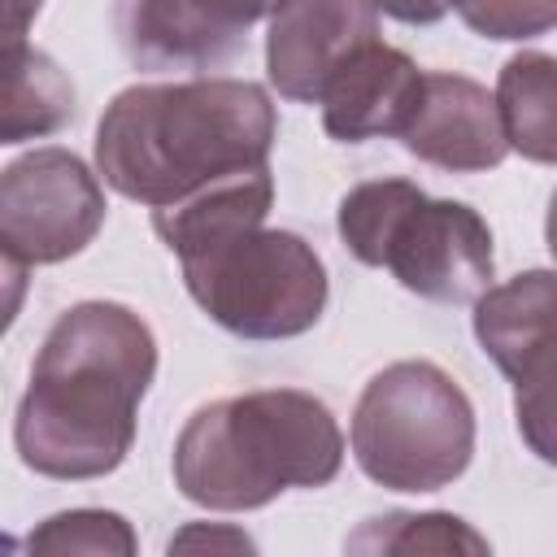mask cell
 <instances>
[{"label": "cell", "mask_w": 557, "mask_h": 557, "mask_svg": "<svg viewBox=\"0 0 557 557\" xmlns=\"http://www.w3.org/2000/svg\"><path fill=\"white\" fill-rule=\"evenodd\" d=\"M157 374L148 322L113 300L65 309L30 370L13 440L22 461L48 479H100L135 440V409Z\"/></svg>", "instance_id": "1"}, {"label": "cell", "mask_w": 557, "mask_h": 557, "mask_svg": "<svg viewBox=\"0 0 557 557\" xmlns=\"http://www.w3.org/2000/svg\"><path fill=\"white\" fill-rule=\"evenodd\" d=\"M274 104L248 78L139 83L113 96L96 131L104 183L139 205H174L270 161Z\"/></svg>", "instance_id": "2"}, {"label": "cell", "mask_w": 557, "mask_h": 557, "mask_svg": "<svg viewBox=\"0 0 557 557\" xmlns=\"http://www.w3.org/2000/svg\"><path fill=\"white\" fill-rule=\"evenodd\" d=\"M344 435L331 409L296 387L244 392L196 409L174 444V483L205 509H261L287 487L339 474Z\"/></svg>", "instance_id": "3"}, {"label": "cell", "mask_w": 557, "mask_h": 557, "mask_svg": "<svg viewBox=\"0 0 557 557\" xmlns=\"http://www.w3.org/2000/svg\"><path fill=\"white\" fill-rule=\"evenodd\" d=\"M339 239L361 265H387L400 287L470 305L492 283V231L461 200H431L409 178H370L339 200Z\"/></svg>", "instance_id": "4"}, {"label": "cell", "mask_w": 557, "mask_h": 557, "mask_svg": "<svg viewBox=\"0 0 557 557\" xmlns=\"http://www.w3.org/2000/svg\"><path fill=\"white\" fill-rule=\"evenodd\" d=\"M474 453V409L466 392L431 361L379 370L352 413V457L379 487H448Z\"/></svg>", "instance_id": "5"}, {"label": "cell", "mask_w": 557, "mask_h": 557, "mask_svg": "<svg viewBox=\"0 0 557 557\" xmlns=\"http://www.w3.org/2000/svg\"><path fill=\"white\" fill-rule=\"evenodd\" d=\"M183 283L218 326L244 339L300 335L326 309V270L292 231H235L183 257Z\"/></svg>", "instance_id": "6"}, {"label": "cell", "mask_w": 557, "mask_h": 557, "mask_svg": "<svg viewBox=\"0 0 557 557\" xmlns=\"http://www.w3.org/2000/svg\"><path fill=\"white\" fill-rule=\"evenodd\" d=\"M104 222L96 174L65 148H35L0 178V248L9 274L52 265L91 244Z\"/></svg>", "instance_id": "7"}, {"label": "cell", "mask_w": 557, "mask_h": 557, "mask_svg": "<svg viewBox=\"0 0 557 557\" xmlns=\"http://www.w3.org/2000/svg\"><path fill=\"white\" fill-rule=\"evenodd\" d=\"M379 39V9L370 0H283L270 13L265 70L278 96L318 104L335 70Z\"/></svg>", "instance_id": "8"}, {"label": "cell", "mask_w": 557, "mask_h": 557, "mask_svg": "<svg viewBox=\"0 0 557 557\" xmlns=\"http://www.w3.org/2000/svg\"><path fill=\"white\" fill-rule=\"evenodd\" d=\"M400 139L418 161L453 174L492 170L509 152L496 96L466 74H426L422 100Z\"/></svg>", "instance_id": "9"}, {"label": "cell", "mask_w": 557, "mask_h": 557, "mask_svg": "<svg viewBox=\"0 0 557 557\" xmlns=\"http://www.w3.org/2000/svg\"><path fill=\"white\" fill-rule=\"evenodd\" d=\"M422 70L392 44H361L322 91V126L339 144H361L374 135H405L418 100Z\"/></svg>", "instance_id": "10"}, {"label": "cell", "mask_w": 557, "mask_h": 557, "mask_svg": "<svg viewBox=\"0 0 557 557\" xmlns=\"http://www.w3.org/2000/svg\"><path fill=\"white\" fill-rule=\"evenodd\" d=\"M117 35L144 70H205L226 61L244 30L218 22L200 0H117Z\"/></svg>", "instance_id": "11"}, {"label": "cell", "mask_w": 557, "mask_h": 557, "mask_svg": "<svg viewBox=\"0 0 557 557\" xmlns=\"http://www.w3.org/2000/svg\"><path fill=\"white\" fill-rule=\"evenodd\" d=\"M474 335L500 374L518 379L557 344V270H527L474 300Z\"/></svg>", "instance_id": "12"}, {"label": "cell", "mask_w": 557, "mask_h": 557, "mask_svg": "<svg viewBox=\"0 0 557 557\" xmlns=\"http://www.w3.org/2000/svg\"><path fill=\"white\" fill-rule=\"evenodd\" d=\"M270 200H274L270 165H257V170L218 178V183L200 187L196 196H183L174 205L152 209V231L183 261V257H191V252H200V248H209L235 231L261 226L270 213Z\"/></svg>", "instance_id": "13"}, {"label": "cell", "mask_w": 557, "mask_h": 557, "mask_svg": "<svg viewBox=\"0 0 557 557\" xmlns=\"http://www.w3.org/2000/svg\"><path fill=\"white\" fill-rule=\"evenodd\" d=\"M496 109L513 152L540 165H557V57H509L496 78Z\"/></svg>", "instance_id": "14"}, {"label": "cell", "mask_w": 557, "mask_h": 557, "mask_svg": "<svg viewBox=\"0 0 557 557\" xmlns=\"http://www.w3.org/2000/svg\"><path fill=\"white\" fill-rule=\"evenodd\" d=\"M74 117V87L61 65L22 44H4V144H22L30 135H48Z\"/></svg>", "instance_id": "15"}, {"label": "cell", "mask_w": 557, "mask_h": 557, "mask_svg": "<svg viewBox=\"0 0 557 557\" xmlns=\"http://www.w3.org/2000/svg\"><path fill=\"white\" fill-rule=\"evenodd\" d=\"M348 548H387V553H487V540L474 535L453 513H387L348 540Z\"/></svg>", "instance_id": "16"}, {"label": "cell", "mask_w": 557, "mask_h": 557, "mask_svg": "<svg viewBox=\"0 0 557 557\" xmlns=\"http://www.w3.org/2000/svg\"><path fill=\"white\" fill-rule=\"evenodd\" d=\"M26 548L30 553H117V557H131L135 553V531L122 513L70 509V513L48 518L39 531H30Z\"/></svg>", "instance_id": "17"}, {"label": "cell", "mask_w": 557, "mask_h": 557, "mask_svg": "<svg viewBox=\"0 0 557 557\" xmlns=\"http://www.w3.org/2000/svg\"><path fill=\"white\" fill-rule=\"evenodd\" d=\"M513 418L527 448L557 466V344L513 379Z\"/></svg>", "instance_id": "18"}, {"label": "cell", "mask_w": 557, "mask_h": 557, "mask_svg": "<svg viewBox=\"0 0 557 557\" xmlns=\"http://www.w3.org/2000/svg\"><path fill=\"white\" fill-rule=\"evenodd\" d=\"M483 39H535L557 26V0H453Z\"/></svg>", "instance_id": "19"}, {"label": "cell", "mask_w": 557, "mask_h": 557, "mask_svg": "<svg viewBox=\"0 0 557 557\" xmlns=\"http://www.w3.org/2000/svg\"><path fill=\"white\" fill-rule=\"evenodd\" d=\"M218 22H226V26H235V30H248L257 17H265V13H274L283 0H200Z\"/></svg>", "instance_id": "20"}, {"label": "cell", "mask_w": 557, "mask_h": 557, "mask_svg": "<svg viewBox=\"0 0 557 557\" xmlns=\"http://www.w3.org/2000/svg\"><path fill=\"white\" fill-rule=\"evenodd\" d=\"M370 4L396 22H409V26H431L453 9V0H370Z\"/></svg>", "instance_id": "21"}, {"label": "cell", "mask_w": 557, "mask_h": 557, "mask_svg": "<svg viewBox=\"0 0 557 557\" xmlns=\"http://www.w3.org/2000/svg\"><path fill=\"white\" fill-rule=\"evenodd\" d=\"M191 544H209V548H218V544H226V548H252V540L248 535H218V531H205V527H191V531H183V535H174L170 540V553L174 548H191Z\"/></svg>", "instance_id": "22"}, {"label": "cell", "mask_w": 557, "mask_h": 557, "mask_svg": "<svg viewBox=\"0 0 557 557\" xmlns=\"http://www.w3.org/2000/svg\"><path fill=\"white\" fill-rule=\"evenodd\" d=\"M9 17H4V44H22L26 35V22L39 13V0H4Z\"/></svg>", "instance_id": "23"}, {"label": "cell", "mask_w": 557, "mask_h": 557, "mask_svg": "<svg viewBox=\"0 0 557 557\" xmlns=\"http://www.w3.org/2000/svg\"><path fill=\"white\" fill-rule=\"evenodd\" d=\"M544 239H548V252H553V261H557V191H553V200H548V218H544Z\"/></svg>", "instance_id": "24"}]
</instances>
